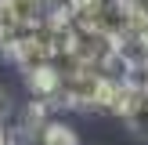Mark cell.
<instances>
[{"label": "cell", "mask_w": 148, "mask_h": 145, "mask_svg": "<svg viewBox=\"0 0 148 145\" xmlns=\"http://www.w3.org/2000/svg\"><path fill=\"white\" fill-rule=\"evenodd\" d=\"M7 113H11V98H7V91L0 87V120H4Z\"/></svg>", "instance_id": "9c48e42d"}, {"label": "cell", "mask_w": 148, "mask_h": 145, "mask_svg": "<svg viewBox=\"0 0 148 145\" xmlns=\"http://www.w3.org/2000/svg\"><path fill=\"white\" fill-rule=\"evenodd\" d=\"M123 120H127V127L134 134H141V138L148 134V91H130Z\"/></svg>", "instance_id": "5b68a950"}, {"label": "cell", "mask_w": 148, "mask_h": 145, "mask_svg": "<svg viewBox=\"0 0 148 145\" xmlns=\"http://www.w3.org/2000/svg\"><path fill=\"white\" fill-rule=\"evenodd\" d=\"M130 36H134V40L148 51V18H134V26H130Z\"/></svg>", "instance_id": "52a82bcc"}, {"label": "cell", "mask_w": 148, "mask_h": 145, "mask_svg": "<svg viewBox=\"0 0 148 145\" xmlns=\"http://www.w3.org/2000/svg\"><path fill=\"white\" fill-rule=\"evenodd\" d=\"M127 87H130V91H148V62H137V65H130Z\"/></svg>", "instance_id": "8992f818"}, {"label": "cell", "mask_w": 148, "mask_h": 145, "mask_svg": "<svg viewBox=\"0 0 148 145\" xmlns=\"http://www.w3.org/2000/svg\"><path fill=\"white\" fill-rule=\"evenodd\" d=\"M0 18L36 26V22L47 18V4H43V0H0Z\"/></svg>", "instance_id": "277c9868"}, {"label": "cell", "mask_w": 148, "mask_h": 145, "mask_svg": "<svg viewBox=\"0 0 148 145\" xmlns=\"http://www.w3.org/2000/svg\"><path fill=\"white\" fill-rule=\"evenodd\" d=\"M29 91H33V102H43V105H62V84L65 76L51 65V69H40L33 76H25Z\"/></svg>", "instance_id": "7a4b0ae2"}, {"label": "cell", "mask_w": 148, "mask_h": 145, "mask_svg": "<svg viewBox=\"0 0 148 145\" xmlns=\"http://www.w3.org/2000/svg\"><path fill=\"white\" fill-rule=\"evenodd\" d=\"M22 130H25V127H22ZM25 138H29V145H79L76 130L65 127L62 120H47V123H40L36 130H25Z\"/></svg>", "instance_id": "3957f363"}, {"label": "cell", "mask_w": 148, "mask_h": 145, "mask_svg": "<svg viewBox=\"0 0 148 145\" xmlns=\"http://www.w3.org/2000/svg\"><path fill=\"white\" fill-rule=\"evenodd\" d=\"M130 11V18H148V0H123Z\"/></svg>", "instance_id": "ba28073f"}, {"label": "cell", "mask_w": 148, "mask_h": 145, "mask_svg": "<svg viewBox=\"0 0 148 145\" xmlns=\"http://www.w3.org/2000/svg\"><path fill=\"white\" fill-rule=\"evenodd\" d=\"M101 84H105V76H101L94 65H79V69L69 72V76H65V84H62V105H72V109H94Z\"/></svg>", "instance_id": "6da1fadb"}]
</instances>
